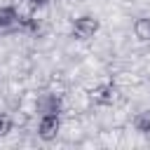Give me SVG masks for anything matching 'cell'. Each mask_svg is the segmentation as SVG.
I'll return each mask as SVG.
<instances>
[{
    "label": "cell",
    "instance_id": "2",
    "mask_svg": "<svg viewBox=\"0 0 150 150\" xmlns=\"http://www.w3.org/2000/svg\"><path fill=\"white\" fill-rule=\"evenodd\" d=\"M98 28H101L98 19L84 14V16H77V19L73 21V26H70V35H73L75 40H91V38L98 33Z\"/></svg>",
    "mask_w": 150,
    "mask_h": 150
},
{
    "label": "cell",
    "instance_id": "5",
    "mask_svg": "<svg viewBox=\"0 0 150 150\" xmlns=\"http://www.w3.org/2000/svg\"><path fill=\"white\" fill-rule=\"evenodd\" d=\"M134 33H136V38L138 40H150V19L148 16H141V19H136V23H134Z\"/></svg>",
    "mask_w": 150,
    "mask_h": 150
},
{
    "label": "cell",
    "instance_id": "4",
    "mask_svg": "<svg viewBox=\"0 0 150 150\" xmlns=\"http://www.w3.org/2000/svg\"><path fill=\"white\" fill-rule=\"evenodd\" d=\"M134 127H136V131L150 136V110H141V112L134 117Z\"/></svg>",
    "mask_w": 150,
    "mask_h": 150
},
{
    "label": "cell",
    "instance_id": "6",
    "mask_svg": "<svg viewBox=\"0 0 150 150\" xmlns=\"http://www.w3.org/2000/svg\"><path fill=\"white\" fill-rule=\"evenodd\" d=\"M9 131H12V117L5 115V112H0V138L7 136Z\"/></svg>",
    "mask_w": 150,
    "mask_h": 150
},
{
    "label": "cell",
    "instance_id": "7",
    "mask_svg": "<svg viewBox=\"0 0 150 150\" xmlns=\"http://www.w3.org/2000/svg\"><path fill=\"white\" fill-rule=\"evenodd\" d=\"M14 19H16L14 9H2V12H0V28H5V26H9V23H14Z\"/></svg>",
    "mask_w": 150,
    "mask_h": 150
},
{
    "label": "cell",
    "instance_id": "1",
    "mask_svg": "<svg viewBox=\"0 0 150 150\" xmlns=\"http://www.w3.org/2000/svg\"><path fill=\"white\" fill-rule=\"evenodd\" d=\"M87 96H89V101L94 103V105H112L117 98H120V89L112 84V82H98V84H94L89 91H87Z\"/></svg>",
    "mask_w": 150,
    "mask_h": 150
},
{
    "label": "cell",
    "instance_id": "8",
    "mask_svg": "<svg viewBox=\"0 0 150 150\" xmlns=\"http://www.w3.org/2000/svg\"><path fill=\"white\" fill-rule=\"evenodd\" d=\"M28 2H33V5H42L45 0H28Z\"/></svg>",
    "mask_w": 150,
    "mask_h": 150
},
{
    "label": "cell",
    "instance_id": "3",
    "mask_svg": "<svg viewBox=\"0 0 150 150\" xmlns=\"http://www.w3.org/2000/svg\"><path fill=\"white\" fill-rule=\"evenodd\" d=\"M59 129H61V117L56 110H47L38 122V136L42 141H54L59 136Z\"/></svg>",
    "mask_w": 150,
    "mask_h": 150
}]
</instances>
